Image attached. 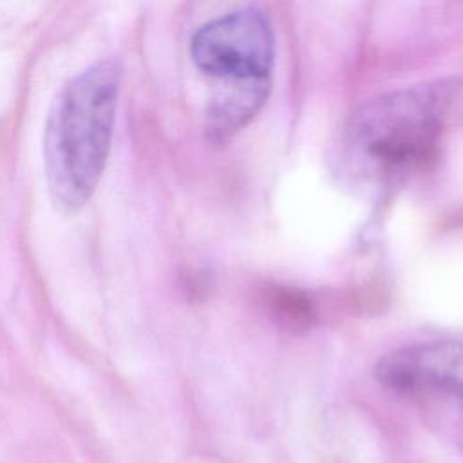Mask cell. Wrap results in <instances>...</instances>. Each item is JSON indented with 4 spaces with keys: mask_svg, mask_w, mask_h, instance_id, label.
Masks as SVG:
<instances>
[{
    "mask_svg": "<svg viewBox=\"0 0 463 463\" xmlns=\"http://www.w3.org/2000/svg\"><path fill=\"white\" fill-rule=\"evenodd\" d=\"M228 92L213 101L208 114V134L217 143H226L264 105L269 96V80L233 81Z\"/></svg>",
    "mask_w": 463,
    "mask_h": 463,
    "instance_id": "5b68a950",
    "label": "cell"
},
{
    "mask_svg": "<svg viewBox=\"0 0 463 463\" xmlns=\"http://www.w3.org/2000/svg\"><path fill=\"white\" fill-rule=\"evenodd\" d=\"M447 109L443 89H407L369 101L351 121L347 145L383 181L425 166L436 154Z\"/></svg>",
    "mask_w": 463,
    "mask_h": 463,
    "instance_id": "7a4b0ae2",
    "label": "cell"
},
{
    "mask_svg": "<svg viewBox=\"0 0 463 463\" xmlns=\"http://www.w3.org/2000/svg\"><path fill=\"white\" fill-rule=\"evenodd\" d=\"M190 52L197 69L208 76L230 83L269 80L275 38L262 13L242 9L199 27Z\"/></svg>",
    "mask_w": 463,
    "mask_h": 463,
    "instance_id": "3957f363",
    "label": "cell"
},
{
    "mask_svg": "<svg viewBox=\"0 0 463 463\" xmlns=\"http://www.w3.org/2000/svg\"><path fill=\"white\" fill-rule=\"evenodd\" d=\"M121 74L118 60L98 61L74 76L52 101L43 163L49 195L60 212L74 213L85 206L103 175Z\"/></svg>",
    "mask_w": 463,
    "mask_h": 463,
    "instance_id": "6da1fadb",
    "label": "cell"
},
{
    "mask_svg": "<svg viewBox=\"0 0 463 463\" xmlns=\"http://www.w3.org/2000/svg\"><path fill=\"white\" fill-rule=\"evenodd\" d=\"M376 376L398 392L443 398L463 409V342L436 340L394 349L380 358Z\"/></svg>",
    "mask_w": 463,
    "mask_h": 463,
    "instance_id": "277c9868",
    "label": "cell"
}]
</instances>
